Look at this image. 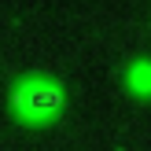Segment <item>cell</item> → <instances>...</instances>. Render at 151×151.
Masks as SVG:
<instances>
[{
	"mask_svg": "<svg viewBox=\"0 0 151 151\" xmlns=\"http://www.w3.org/2000/svg\"><path fill=\"white\" fill-rule=\"evenodd\" d=\"M19 103H22L26 111H52V107L59 103V96L52 92V88H44V85H33L29 92L19 96Z\"/></svg>",
	"mask_w": 151,
	"mask_h": 151,
	"instance_id": "obj_1",
	"label": "cell"
}]
</instances>
